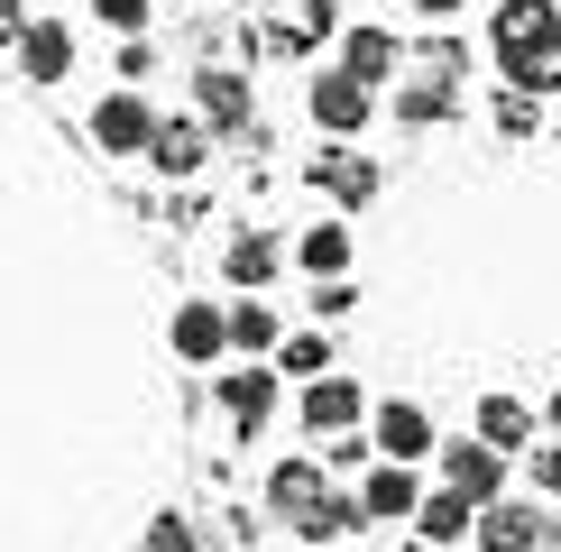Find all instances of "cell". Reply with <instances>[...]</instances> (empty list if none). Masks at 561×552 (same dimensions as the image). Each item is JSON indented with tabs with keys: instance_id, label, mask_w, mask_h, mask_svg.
Wrapping results in <instances>:
<instances>
[{
	"instance_id": "obj_1",
	"label": "cell",
	"mask_w": 561,
	"mask_h": 552,
	"mask_svg": "<svg viewBox=\"0 0 561 552\" xmlns=\"http://www.w3.org/2000/svg\"><path fill=\"white\" fill-rule=\"evenodd\" d=\"M157 129H167V111H157V102H148V92H138V83H111L102 102L83 111V138H92V148L111 157V166H129V157H138V166H148Z\"/></svg>"
},
{
	"instance_id": "obj_2",
	"label": "cell",
	"mask_w": 561,
	"mask_h": 552,
	"mask_svg": "<svg viewBox=\"0 0 561 552\" xmlns=\"http://www.w3.org/2000/svg\"><path fill=\"white\" fill-rule=\"evenodd\" d=\"M213 405H221L230 442H259V433L276 424V405H286L276 359H221V368H213Z\"/></svg>"
},
{
	"instance_id": "obj_3",
	"label": "cell",
	"mask_w": 561,
	"mask_h": 552,
	"mask_svg": "<svg viewBox=\"0 0 561 552\" xmlns=\"http://www.w3.org/2000/svg\"><path fill=\"white\" fill-rule=\"evenodd\" d=\"M184 83H194V120L213 138H249V129H259V83H249L240 56H203Z\"/></svg>"
},
{
	"instance_id": "obj_4",
	"label": "cell",
	"mask_w": 561,
	"mask_h": 552,
	"mask_svg": "<svg viewBox=\"0 0 561 552\" xmlns=\"http://www.w3.org/2000/svg\"><path fill=\"white\" fill-rule=\"evenodd\" d=\"M304 120L322 138H359L378 120V83H359L350 65H313V74H304Z\"/></svg>"
},
{
	"instance_id": "obj_5",
	"label": "cell",
	"mask_w": 561,
	"mask_h": 552,
	"mask_svg": "<svg viewBox=\"0 0 561 552\" xmlns=\"http://www.w3.org/2000/svg\"><path fill=\"white\" fill-rule=\"evenodd\" d=\"M304 184H313V194H332L341 212H368V203L387 194V166L368 148H350V138H322L313 157H304Z\"/></svg>"
},
{
	"instance_id": "obj_6",
	"label": "cell",
	"mask_w": 561,
	"mask_h": 552,
	"mask_svg": "<svg viewBox=\"0 0 561 552\" xmlns=\"http://www.w3.org/2000/svg\"><path fill=\"white\" fill-rule=\"evenodd\" d=\"M286 267H295V240H286V230H267V221H240L221 240V286L230 295H267Z\"/></svg>"
},
{
	"instance_id": "obj_7",
	"label": "cell",
	"mask_w": 561,
	"mask_h": 552,
	"mask_svg": "<svg viewBox=\"0 0 561 552\" xmlns=\"http://www.w3.org/2000/svg\"><path fill=\"white\" fill-rule=\"evenodd\" d=\"M332 497V470H322V451H286V460H267V479H259V506H267V525H295L313 516V506Z\"/></svg>"
},
{
	"instance_id": "obj_8",
	"label": "cell",
	"mask_w": 561,
	"mask_h": 552,
	"mask_svg": "<svg viewBox=\"0 0 561 552\" xmlns=\"http://www.w3.org/2000/svg\"><path fill=\"white\" fill-rule=\"evenodd\" d=\"M368 442H378V460H405V470H424V460L442 451V424L424 396H378L368 405Z\"/></svg>"
},
{
	"instance_id": "obj_9",
	"label": "cell",
	"mask_w": 561,
	"mask_h": 552,
	"mask_svg": "<svg viewBox=\"0 0 561 552\" xmlns=\"http://www.w3.org/2000/svg\"><path fill=\"white\" fill-rule=\"evenodd\" d=\"M167 350H175V368H221L230 359V295H184L167 313Z\"/></svg>"
},
{
	"instance_id": "obj_10",
	"label": "cell",
	"mask_w": 561,
	"mask_h": 552,
	"mask_svg": "<svg viewBox=\"0 0 561 552\" xmlns=\"http://www.w3.org/2000/svg\"><path fill=\"white\" fill-rule=\"evenodd\" d=\"M295 424L313 433V442H332V433H359L368 424V387L350 378V368H322V378L295 387Z\"/></svg>"
},
{
	"instance_id": "obj_11",
	"label": "cell",
	"mask_w": 561,
	"mask_h": 552,
	"mask_svg": "<svg viewBox=\"0 0 561 552\" xmlns=\"http://www.w3.org/2000/svg\"><path fill=\"white\" fill-rule=\"evenodd\" d=\"M10 65H19V83H28V92H56V83L83 65V37H75V19L37 10V19H28V37L10 46Z\"/></svg>"
},
{
	"instance_id": "obj_12",
	"label": "cell",
	"mask_w": 561,
	"mask_h": 552,
	"mask_svg": "<svg viewBox=\"0 0 561 552\" xmlns=\"http://www.w3.org/2000/svg\"><path fill=\"white\" fill-rule=\"evenodd\" d=\"M332 65H350V74H359V83L396 92V83L414 74V46L396 37L387 19H350V28H341V46H332Z\"/></svg>"
},
{
	"instance_id": "obj_13",
	"label": "cell",
	"mask_w": 561,
	"mask_h": 552,
	"mask_svg": "<svg viewBox=\"0 0 561 552\" xmlns=\"http://www.w3.org/2000/svg\"><path fill=\"white\" fill-rule=\"evenodd\" d=\"M341 28H350L341 0H286V10L259 28V46L267 56H322V46H341Z\"/></svg>"
},
{
	"instance_id": "obj_14",
	"label": "cell",
	"mask_w": 561,
	"mask_h": 552,
	"mask_svg": "<svg viewBox=\"0 0 561 552\" xmlns=\"http://www.w3.org/2000/svg\"><path fill=\"white\" fill-rule=\"evenodd\" d=\"M433 479H442V488H460L470 506H488V497H506V451L479 442V433H460V442L433 451Z\"/></svg>"
},
{
	"instance_id": "obj_15",
	"label": "cell",
	"mask_w": 561,
	"mask_h": 552,
	"mask_svg": "<svg viewBox=\"0 0 561 552\" xmlns=\"http://www.w3.org/2000/svg\"><path fill=\"white\" fill-rule=\"evenodd\" d=\"M543 525H552V506L543 497H488L479 506V534H470V552H543Z\"/></svg>"
},
{
	"instance_id": "obj_16",
	"label": "cell",
	"mask_w": 561,
	"mask_h": 552,
	"mask_svg": "<svg viewBox=\"0 0 561 552\" xmlns=\"http://www.w3.org/2000/svg\"><path fill=\"white\" fill-rule=\"evenodd\" d=\"M387 120H396V129H442V120H460V74L414 65V74L387 92Z\"/></svg>"
},
{
	"instance_id": "obj_17",
	"label": "cell",
	"mask_w": 561,
	"mask_h": 552,
	"mask_svg": "<svg viewBox=\"0 0 561 552\" xmlns=\"http://www.w3.org/2000/svg\"><path fill=\"white\" fill-rule=\"evenodd\" d=\"M213 148H221V138L203 129L194 111H167V129H157V148H148V175L157 184H194L203 166H213Z\"/></svg>"
},
{
	"instance_id": "obj_18",
	"label": "cell",
	"mask_w": 561,
	"mask_h": 552,
	"mask_svg": "<svg viewBox=\"0 0 561 552\" xmlns=\"http://www.w3.org/2000/svg\"><path fill=\"white\" fill-rule=\"evenodd\" d=\"M359 506H368V534H378V525H414L424 470H405V460H368V470H359Z\"/></svg>"
},
{
	"instance_id": "obj_19",
	"label": "cell",
	"mask_w": 561,
	"mask_h": 552,
	"mask_svg": "<svg viewBox=\"0 0 561 552\" xmlns=\"http://www.w3.org/2000/svg\"><path fill=\"white\" fill-rule=\"evenodd\" d=\"M561 37V0H497V19H488V65H516L525 46Z\"/></svg>"
},
{
	"instance_id": "obj_20",
	"label": "cell",
	"mask_w": 561,
	"mask_h": 552,
	"mask_svg": "<svg viewBox=\"0 0 561 552\" xmlns=\"http://www.w3.org/2000/svg\"><path fill=\"white\" fill-rule=\"evenodd\" d=\"M470 433H479V442H497L506 460H516L534 433H543V405H525L516 387H488V396H479V414H470Z\"/></svg>"
},
{
	"instance_id": "obj_21",
	"label": "cell",
	"mask_w": 561,
	"mask_h": 552,
	"mask_svg": "<svg viewBox=\"0 0 561 552\" xmlns=\"http://www.w3.org/2000/svg\"><path fill=\"white\" fill-rule=\"evenodd\" d=\"M470 534H479V506L460 497V488H442V479H433L424 506H414V543H424V552H460Z\"/></svg>"
},
{
	"instance_id": "obj_22",
	"label": "cell",
	"mask_w": 561,
	"mask_h": 552,
	"mask_svg": "<svg viewBox=\"0 0 561 552\" xmlns=\"http://www.w3.org/2000/svg\"><path fill=\"white\" fill-rule=\"evenodd\" d=\"M350 258H359V230H350V212H322L295 230V267L304 276H350Z\"/></svg>"
},
{
	"instance_id": "obj_23",
	"label": "cell",
	"mask_w": 561,
	"mask_h": 552,
	"mask_svg": "<svg viewBox=\"0 0 561 552\" xmlns=\"http://www.w3.org/2000/svg\"><path fill=\"white\" fill-rule=\"evenodd\" d=\"M368 534V506H359V479H332V497L295 525V543H359Z\"/></svg>"
},
{
	"instance_id": "obj_24",
	"label": "cell",
	"mask_w": 561,
	"mask_h": 552,
	"mask_svg": "<svg viewBox=\"0 0 561 552\" xmlns=\"http://www.w3.org/2000/svg\"><path fill=\"white\" fill-rule=\"evenodd\" d=\"M276 341H286V313L267 295H230V359H276Z\"/></svg>"
},
{
	"instance_id": "obj_25",
	"label": "cell",
	"mask_w": 561,
	"mask_h": 552,
	"mask_svg": "<svg viewBox=\"0 0 561 552\" xmlns=\"http://www.w3.org/2000/svg\"><path fill=\"white\" fill-rule=\"evenodd\" d=\"M322 368H341V359H332V332H322V322H304V332H286V341H276V378H286V387L322 378Z\"/></svg>"
},
{
	"instance_id": "obj_26",
	"label": "cell",
	"mask_w": 561,
	"mask_h": 552,
	"mask_svg": "<svg viewBox=\"0 0 561 552\" xmlns=\"http://www.w3.org/2000/svg\"><path fill=\"white\" fill-rule=\"evenodd\" d=\"M488 120H497V138H506V148H525V138L543 129V102H534V92H516V83H497V102H488Z\"/></svg>"
},
{
	"instance_id": "obj_27",
	"label": "cell",
	"mask_w": 561,
	"mask_h": 552,
	"mask_svg": "<svg viewBox=\"0 0 561 552\" xmlns=\"http://www.w3.org/2000/svg\"><path fill=\"white\" fill-rule=\"evenodd\" d=\"M138 552H203V525L184 516V506H157L148 534H138Z\"/></svg>"
},
{
	"instance_id": "obj_28",
	"label": "cell",
	"mask_w": 561,
	"mask_h": 552,
	"mask_svg": "<svg viewBox=\"0 0 561 552\" xmlns=\"http://www.w3.org/2000/svg\"><path fill=\"white\" fill-rule=\"evenodd\" d=\"M304 313H313V322H350V313H359V276H313Z\"/></svg>"
},
{
	"instance_id": "obj_29",
	"label": "cell",
	"mask_w": 561,
	"mask_h": 552,
	"mask_svg": "<svg viewBox=\"0 0 561 552\" xmlns=\"http://www.w3.org/2000/svg\"><path fill=\"white\" fill-rule=\"evenodd\" d=\"M83 10L102 19L111 37H148V28H157V0H83Z\"/></svg>"
},
{
	"instance_id": "obj_30",
	"label": "cell",
	"mask_w": 561,
	"mask_h": 552,
	"mask_svg": "<svg viewBox=\"0 0 561 552\" xmlns=\"http://www.w3.org/2000/svg\"><path fill=\"white\" fill-rule=\"evenodd\" d=\"M157 65H167V56H157V37H121V46H111V74L138 83V92L157 83Z\"/></svg>"
},
{
	"instance_id": "obj_31",
	"label": "cell",
	"mask_w": 561,
	"mask_h": 552,
	"mask_svg": "<svg viewBox=\"0 0 561 552\" xmlns=\"http://www.w3.org/2000/svg\"><path fill=\"white\" fill-rule=\"evenodd\" d=\"M368 460H378V442H368V424H359V433H332V442H322V470H332V479H359Z\"/></svg>"
},
{
	"instance_id": "obj_32",
	"label": "cell",
	"mask_w": 561,
	"mask_h": 552,
	"mask_svg": "<svg viewBox=\"0 0 561 552\" xmlns=\"http://www.w3.org/2000/svg\"><path fill=\"white\" fill-rule=\"evenodd\" d=\"M534 497L561 506V442H534Z\"/></svg>"
},
{
	"instance_id": "obj_33",
	"label": "cell",
	"mask_w": 561,
	"mask_h": 552,
	"mask_svg": "<svg viewBox=\"0 0 561 552\" xmlns=\"http://www.w3.org/2000/svg\"><path fill=\"white\" fill-rule=\"evenodd\" d=\"M28 19H37V10H28V0H0V56H10V46H19V37H28Z\"/></svg>"
},
{
	"instance_id": "obj_34",
	"label": "cell",
	"mask_w": 561,
	"mask_h": 552,
	"mask_svg": "<svg viewBox=\"0 0 561 552\" xmlns=\"http://www.w3.org/2000/svg\"><path fill=\"white\" fill-rule=\"evenodd\" d=\"M405 10H414V19H424V28H451V19H460V10H470V0H405Z\"/></svg>"
},
{
	"instance_id": "obj_35",
	"label": "cell",
	"mask_w": 561,
	"mask_h": 552,
	"mask_svg": "<svg viewBox=\"0 0 561 552\" xmlns=\"http://www.w3.org/2000/svg\"><path fill=\"white\" fill-rule=\"evenodd\" d=\"M543 442H561V387L543 396Z\"/></svg>"
},
{
	"instance_id": "obj_36",
	"label": "cell",
	"mask_w": 561,
	"mask_h": 552,
	"mask_svg": "<svg viewBox=\"0 0 561 552\" xmlns=\"http://www.w3.org/2000/svg\"><path fill=\"white\" fill-rule=\"evenodd\" d=\"M543 552H561V506H552V525H543Z\"/></svg>"
},
{
	"instance_id": "obj_37",
	"label": "cell",
	"mask_w": 561,
	"mask_h": 552,
	"mask_svg": "<svg viewBox=\"0 0 561 552\" xmlns=\"http://www.w3.org/2000/svg\"><path fill=\"white\" fill-rule=\"evenodd\" d=\"M341 552H387V543H341Z\"/></svg>"
},
{
	"instance_id": "obj_38",
	"label": "cell",
	"mask_w": 561,
	"mask_h": 552,
	"mask_svg": "<svg viewBox=\"0 0 561 552\" xmlns=\"http://www.w3.org/2000/svg\"><path fill=\"white\" fill-rule=\"evenodd\" d=\"M230 10H249V0H230Z\"/></svg>"
}]
</instances>
